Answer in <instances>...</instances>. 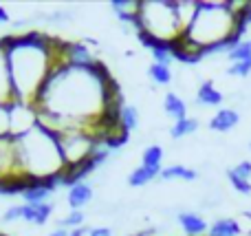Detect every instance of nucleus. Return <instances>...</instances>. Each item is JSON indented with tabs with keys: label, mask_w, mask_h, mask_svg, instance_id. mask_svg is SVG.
<instances>
[{
	"label": "nucleus",
	"mask_w": 251,
	"mask_h": 236,
	"mask_svg": "<svg viewBox=\"0 0 251 236\" xmlns=\"http://www.w3.org/2000/svg\"><path fill=\"white\" fill-rule=\"evenodd\" d=\"M161 161H163V148L159 144H150L143 148L141 153V166L148 168H161Z\"/></svg>",
	"instance_id": "aec40b11"
},
{
	"label": "nucleus",
	"mask_w": 251,
	"mask_h": 236,
	"mask_svg": "<svg viewBox=\"0 0 251 236\" xmlns=\"http://www.w3.org/2000/svg\"><path fill=\"white\" fill-rule=\"evenodd\" d=\"M185 35L203 49L229 38H243L238 33V22L227 2H199L196 16L187 26Z\"/></svg>",
	"instance_id": "7ed1b4c3"
},
{
	"label": "nucleus",
	"mask_w": 251,
	"mask_h": 236,
	"mask_svg": "<svg viewBox=\"0 0 251 236\" xmlns=\"http://www.w3.org/2000/svg\"><path fill=\"white\" fill-rule=\"evenodd\" d=\"M161 170H163V168L137 166V168H134V170L128 175V185H130V188H143V185H148L150 181L159 179V177H161Z\"/></svg>",
	"instance_id": "dca6fc26"
},
{
	"label": "nucleus",
	"mask_w": 251,
	"mask_h": 236,
	"mask_svg": "<svg viewBox=\"0 0 251 236\" xmlns=\"http://www.w3.org/2000/svg\"><path fill=\"white\" fill-rule=\"evenodd\" d=\"M161 181H174V179H181V181H196L199 179V172L192 170V168H185L181 163H172V166L163 168L161 170Z\"/></svg>",
	"instance_id": "a211bd4d"
},
{
	"label": "nucleus",
	"mask_w": 251,
	"mask_h": 236,
	"mask_svg": "<svg viewBox=\"0 0 251 236\" xmlns=\"http://www.w3.org/2000/svg\"><path fill=\"white\" fill-rule=\"evenodd\" d=\"M240 113L236 108H218L216 115L209 119V128L214 132H229L238 126Z\"/></svg>",
	"instance_id": "1a4fd4ad"
},
{
	"label": "nucleus",
	"mask_w": 251,
	"mask_h": 236,
	"mask_svg": "<svg viewBox=\"0 0 251 236\" xmlns=\"http://www.w3.org/2000/svg\"><path fill=\"white\" fill-rule=\"evenodd\" d=\"M64 62L71 66H79V69H88L93 66L100 57H95L84 42H66L64 44Z\"/></svg>",
	"instance_id": "0eeeda50"
},
{
	"label": "nucleus",
	"mask_w": 251,
	"mask_h": 236,
	"mask_svg": "<svg viewBox=\"0 0 251 236\" xmlns=\"http://www.w3.org/2000/svg\"><path fill=\"white\" fill-rule=\"evenodd\" d=\"M22 219V206H11L7 208V212L2 214V223H13V221Z\"/></svg>",
	"instance_id": "bb28decb"
},
{
	"label": "nucleus",
	"mask_w": 251,
	"mask_h": 236,
	"mask_svg": "<svg viewBox=\"0 0 251 236\" xmlns=\"http://www.w3.org/2000/svg\"><path fill=\"white\" fill-rule=\"evenodd\" d=\"M9 75H11L13 102L31 104L42 82L51 73L53 64L62 60L64 40L47 38L44 33L4 35Z\"/></svg>",
	"instance_id": "f257e3e1"
},
{
	"label": "nucleus",
	"mask_w": 251,
	"mask_h": 236,
	"mask_svg": "<svg viewBox=\"0 0 251 236\" xmlns=\"http://www.w3.org/2000/svg\"><path fill=\"white\" fill-rule=\"evenodd\" d=\"M223 93L214 86L212 79H205L199 84V91H196V104L199 106H221L223 104Z\"/></svg>",
	"instance_id": "ddd939ff"
},
{
	"label": "nucleus",
	"mask_w": 251,
	"mask_h": 236,
	"mask_svg": "<svg viewBox=\"0 0 251 236\" xmlns=\"http://www.w3.org/2000/svg\"><path fill=\"white\" fill-rule=\"evenodd\" d=\"M88 232H91V230H86V228H75V230H71V236H84Z\"/></svg>",
	"instance_id": "2f4dec72"
},
{
	"label": "nucleus",
	"mask_w": 251,
	"mask_h": 236,
	"mask_svg": "<svg viewBox=\"0 0 251 236\" xmlns=\"http://www.w3.org/2000/svg\"><path fill=\"white\" fill-rule=\"evenodd\" d=\"M91 199H93V188H91V184H86V181L73 185V188L69 190V194H66V203H69L73 210H82L84 206L91 203Z\"/></svg>",
	"instance_id": "4468645a"
},
{
	"label": "nucleus",
	"mask_w": 251,
	"mask_h": 236,
	"mask_svg": "<svg viewBox=\"0 0 251 236\" xmlns=\"http://www.w3.org/2000/svg\"><path fill=\"white\" fill-rule=\"evenodd\" d=\"M122 126L126 128V131H134V128L139 126V113L134 106H124L122 110Z\"/></svg>",
	"instance_id": "b1692460"
},
{
	"label": "nucleus",
	"mask_w": 251,
	"mask_h": 236,
	"mask_svg": "<svg viewBox=\"0 0 251 236\" xmlns=\"http://www.w3.org/2000/svg\"><path fill=\"white\" fill-rule=\"evenodd\" d=\"M139 20L143 31L159 40H174L185 33L183 20L178 16V4L168 0H143L139 9Z\"/></svg>",
	"instance_id": "20e7f679"
},
{
	"label": "nucleus",
	"mask_w": 251,
	"mask_h": 236,
	"mask_svg": "<svg viewBox=\"0 0 251 236\" xmlns=\"http://www.w3.org/2000/svg\"><path fill=\"white\" fill-rule=\"evenodd\" d=\"M7 177H22L16 161V135L11 132L0 135V179Z\"/></svg>",
	"instance_id": "423d86ee"
},
{
	"label": "nucleus",
	"mask_w": 251,
	"mask_h": 236,
	"mask_svg": "<svg viewBox=\"0 0 251 236\" xmlns=\"http://www.w3.org/2000/svg\"><path fill=\"white\" fill-rule=\"evenodd\" d=\"M154 230H143V232H134V234H128V236H150Z\"/></svg>",
	"instance_id": "473e14b6"
},
{
	"label": "nucleus",
	"mask_w": 251,
	"mask_h": 236,
	"mask_svg": "<svg viewBox=\"0 0 251 236\" xmlns=\"http://www.w3.org/2000/svg\"><path fill=\"white\" fill-rule=\"evenodd\" d=\"M16 161L18 172L31 179L57 177L66 168L57 135L40 124H35L22 135H16Z\"/></svg>",
	"instance_id": "f03ea898"
},
{
	"label": "nucleus",
	"mask_w": 251,
	"mask_h": 236,
	"mask_svg": "<svg viewBox=\"0 0 251 236\" xmlns=\"http://www.w3.org/2000/svg\"><path fill=\"white\" fill-rule=\"evenodd\" d=\"M199 131V119L196 117H185L181 122H174L172 128H170V137L172 139H183V137L192 135V132Z\"/></svg>",
	"instance_id": "6ab92c4d"
},
{
	"label": "nucleus",
	"mask_w": 251,
	"mask_h": 236,
	"mask_svg": "<svg viewBox=\"0 0 251 236\" xmlns=\"http://www.w3.org/2000/svg\"><path fill=\"white\" fill-rule=\"evenodd\" d=\"M84 221H86V214L82 210H71L64 219H60V225L57 228H66V230H75V228H82Z\"/></svg>",
	"instance_id": "5701e85b"
},
{
	"label": "nucleus",
	"mask_w": 251,
	"mask_h": 236,
	"mask_svg": "<svg viewBox=\"0 0 251 236\" xmlns=\"http://www.w3.org/2000/svg\"><path fill=\"white\" fill-rule=\"evenodd\" d=\"M0 104H16L11 93V75H9L7 53H4V42L0 38Z\"/></svg>",
	"instance_id": "9d476101"
},
{
	"label": "nucleus",
	"mask_w": 251,
	"mask_h": 236,
	"mask_svg": "<svg viewBox=\"0 0 251 236\" xmlns=\"http://www.w3.org/2000/svg\"><path fill=\"white\" fill-rule=\"evenodd\" d=\"M110 9H113L115 16L119 18V22L132 26V22L139 18L141 2H137V0H113V2H110Z\"/></svg>",
	"instance_id": "9b49d317"
},
{
	"label": "nucleus",
	"mask_w": 251,
	"mask_h": 236,
	"mask_svg": "<svg viewBox=\"0 0 251 236\" xmlns=\"http://www.w3.org/2000/svg\"><path fill=\"white\" fill-rule=\"evenodd\" d=\"M53 206L51 203H40V206H31V203H22V221L33 225H44L51 219Z\"/></svg>",
	"instance_id": "f8f14e48"
},
{
	"label": "nucleus",
	"mask_w": 251,
	"mask_h": 236,
	"mask_svg": "<svg viewBox=\"0 0 251 236\" xmlns=\"http://www.w3.org/2000/svg\"><path fill=\"white\" fill-rule=\"evenodd\" d=\"M240 234H243L240 223L236 219H229V216L216 219L209 225V232H207V236H240Z\"/></svg>",
	"instance_id": "f3484780"
},
{
	"label": "nucleus",
	"mask_w": 251,
	"mask_h": 236,
	"mask_svg": "<svg viewBox=\"0 0 251 236\" xmlns=\"http://www.w3.org/2000/svg\"><path fill=\"white\" fill-rule=\"evenodd\" d=\"M231 170H234L238 177H243V179L251 181V161H238Z\"/></svg>",
	"instance_id": "cd10ccee"
},
{
	"label": "nucleus",
	"mask_w": 251,
	"mask_h": 236,
	"mask_svg": "<svg viewBox=\"0 0 251 236\" xmlns=\"http://www.w3.org/2000/svg\"><path fill=\"white\" fill-rule=\"evenodd\" d=\"M227 179H229V184H231V188L236 190V192H240V194H251V181L247 179H243V177H238L234 170H227Z\"/></svg>",
	"instance_id": "393cba45"
},
{
	"label": "nucleus",
	"mask_w": 251,
	"mask_h": 236,
	"mask_svg": "<svg viewBox=\"0 0 251 236\" xmlns=\"http://www.w3.org/2000/svg\"><path fill=\"white\" fill-rule=\"evenodd\" d=\"M7 22H9V13H7V9L0 7V25H7Z\"/></svg>",
	"instance_id": "7c9ffc66"
},
{
	"label": "nucleus",
	"mask_w": 251,
	"mask_h": 236,
	"mask_svg": "<svg viewBox=\"0 0 251 236\" xmlns=\"http://www.w3.org/2000/svg\"><path fill=\"white\" fill-rule=\"evenodd\" d=\"M49 236H71V230H66V228H55Z\"/></svg>",
	"instance_id": "c756f323"
},
{
	"label": "nucleus",
	"mask_w": 251,
	"mask_h": 236,
	"mask_svg": "<svg viewBox=\"0 0 251 236\" xmlns=\"http://www.w3.org/2000/svg\"><path fill=\"white\" fill-rule=\"evenodd\" d=\"M148 75L152 78V82L161 84V86H168V84L172 82V69L165 66V64H156V62H152V64L148 66Z\"/></svg>",
	"instance_id": "412c9836"
},
{
	"label": "nucleus",
	"mask_w": 251,
	"mask_h": 236,
	"mask_svg": "<svg viewBox=\"0 0 251 236\" xmlns=\"http://www.w3.org/2000/svg\"><path fill=\"white\" fill-rule=\"evenodd\" d=\"M229 64H238V62H249L251 60V40H240L229 53H227Z\"/></svg>",
	"instance_id": "4be33fe9"
},
{
	"label": "nucleus",
	"mask_w": 251,
	"mask_h": 236,
	"mask_svg": "<svg viewBox=\"0 0 251 236\" xmlns=\"http://www.w3.org/2000/svg\"><path fill=\"white\" fill-rule=\"evenodd\" d=\"M163 108H165V115L174 119V122H181V119L187 117V104L181 95H176L174 91H168L163 97Z\"/></svg>",
	"instance_id": "2eb2a0df"
},
{
	"label": "nucleus",
	"mask_w": 251,
	"mask_h": 236,
	"mask_svg": "<svg viewBox=\"0 0 251 236\" xmlns=\"http://www.w3.org/2000/svg\"><path fill=\"white\" fill-rule=\"evenodd\" d=\"M249 150H251V141H249Z\"/></svg>",
	"instance_id": "72a5a7b5"
},
{
	"label": "nucleus",
	"mask_w": 251,
	"mask_h": 236,
	"mask_svg": "<svg viewBox=\"0 0 251 236\" xmlns=\"http://www.w3.org/2000/svg\"><path fill=\"white\" fill-rule=\"evenodd\" d=\"M249 73H251V60L238 62V64H229V69H227V75H231V78H247Z\"/></svg>",
	"instance_id": "a878e982"
},
{
	"label": "nucleus",
	"mask_w": 251,
	"mask_h": 236,
	"mask_svg": "<svg viewBox=\"0 0 251 236\" xmlns=\"http://www.w3.org/2000/svg\"><path fill=\"white\" fill-rule=\"evenodd\" d=\"M176 223L181 225V230L185 232V236H207L209 228L207 221L199 214V212H178L176 214Z\"/></svg>",
	"instance_id": "6e6552de"
},
{
	"label": "nucleus",
	"mask_w": 251,
	"mask_h": 236,
	"mask_svg": "<svg viewBox=\"0 0 251 236\" xmlns=\"http://www.w3.org/2000/svg\"><path fill=\"white\" fill-rule=\"evenodd\" d=\"M57 144H60L64 166H75V163H82L93 157L97 148V137L86 128H77V131L60 132Z\"/></svg>",
	"instance_id": "39448f33"
},
{
	"label": "nucleus",
	"mask_w": 251,
	"mask_h": 236,
	"mask_svg": "<svg viewBox=\"0 0 251 236\" xmlns=\"http://www.w3.org/2000/svg\"><path fill=\"white\" fill-rule=\"evenodd\" d=\"M88 236H113V230L110 228H91Z\"/></svg>",
	"instance_id": "c85d7f7f"
}]
</instances>
